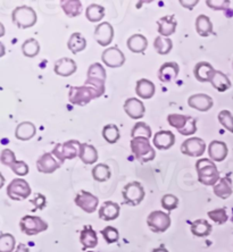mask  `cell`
Here are the masks:
<instances>
[{
  "instance_id": "681fc988",
  "label": "cell",
  "mask_w": 233,
  "mask_h": 252,
  "mask_svg": "<svg viewBox=\"0 0 233 252\" xmlns=\"http://www.w3.org/2000/svg\"><path fill=\"white\" fill-rule=\"evenodd\" d=\"M10 169H12L13 172L18 176H25V175H28L29 172H30V168H29L28 164L23 160H17L12 166V167H10Z\"/></svg>"
},
{
  "instance_id": "9f6ffc18",
  "label": "cell",
  "mask_w": 233,
  "mask_h": 252,
  "mask_svg": "<svg viewBox=\"0 0 233 252\" xmlns=\"http://www.w3.org/2000/svg\"><path fill=\"white\" fill-rule=\"evenodd\" d=\"M87 252H95V251H91V250H90V251H87Z\"/></svg>"
},
{
  "instance_id": "cb8c5ba5",
  "label": "cell",
  "mask_w": 233,
  "mask_h": 252,
  "mask_svg": "<svg viewBox=\"0 0 233 252\" xmlns=\"http://www.w3.org/2000/svg\"><path fill=\"white\" fill-rule=\"evenodd\" d=\"M80 243L82 244V250L94 249L98 246V236L97 233L90 225L84 226L80 233Z\"/></svg>"
},
{
  "instance_id": "bcb514c9",
  "label": "cell",
  "mask_w": 233,
  "mask_h": 252,
  "mask_svg": "<svg viewBox=\"0 0 233 252\" xmlns=\"http://www.w3.org/2000/svg\"><path fill=\"white\" fill-rule=\"evenodd\" d=\"M219 122L220 124L223 126L225 129H228L229 132L233 133V115L229 110H222L219 113Z\"/></svg>"
},
{
  "instance_id": "44dd1931",
  "label": "cell",
  "mask_w": 233,
  "mask_h": 252,
  "mask_svg": "<svg viewBox=\"0 0 233 252\" xmlns=\"http://www.w3.org/2000/svg\"><path fill=\"white\" fill-rule=\"evenodd\" d=\"M188 105L191 108L199 110V112H208L213 107L214 102L210 95L205 94H197L189 97V99H188Z\"/></svg>"
},
{
  "instance_id": "277c9868",
  "label": "cell",
  "mask_w": 233,
  "mask_h": 252,
  "mask_svg": "<svg viewBox=\"0 0 233 252\" xmlns=\"http://www.w3.org/2000/svg\"><path fill=\"white\" fill-rule=\"evenodd\" d=\"M12 20L18 29H29L34 27L38 21V16L32 7L18 6L13 10Z\"/></svg>"
},
{
  "instance_id": "8d00e7d4",
  "label": "cell",
  "mask_w": 233,
  "mask_h": 252,
  "mask_svg": "<svg viewBox=\"0 0 233 252\" xmlns=\"http://www.w3.org/2000/svg\"><path fill=\"white\" fill-rule=\"evenodd\" d=\"M86 16L89 22L91 23H97L100 22L103 17H105V7L97 3H91L87 7L86 10Z\"/></svg>"
},
{
  "instance_id": "c3c4849f",
  "label": "cell",
  "mask_w": 233,
  "mask_h": 252,
  "mask_svg": "<svg viewBox=\"0 0 233 252\" xmlns=\"http://www.w3.org/2000/svg\"><path fill=\"white\" fill-rule=\"evenodd\" d=\"M0 160H1V164L5 166H8V167H12V166L16 162V157H15V154L10 149H3L1 151V156H0Z\"/></svg>"
},
{
  "instance_id": "30bf717a",
  "label": "cell",
  "mask_w": 233,
  "mask_h": 252,
  "mask_svg": "<svg viewBox=\"0 0 233 252\" xmlns=\"http://www.w3.org/2000/svg\"><path fill=\"white\" fill-rule=\"evenodd\" d=\"M31 192V187L28 181L23 179H14L7 187V195L15 201H22V200L28 199Z\"/></svg>"
},
{
  "instance_id": "f1b7e54d",
  "label": "cell",
  "mask_w": 233,
  "mask_h": 252,
  "mask_svg": "<svg viewBox=\"0 0 233 252\" xmlns=\"http://www.w3.org/2000/svg\"><path fill=\"white\" fill-rule=\"evenodd\" d=\"M209 83L213 85V88L219 92H225L231 88V81L228 75H225L221 70H215L213 76L210 77Z\"/></svg>"
},
{
  "instance_id": "7402d4cb",
  "label": "cell",
  "mask_w": 233,
  "mask_h": 252,
  "mask_svg": "<svg viewBox=\"0 0 233 252\" xmlns=\"http://www.w3.org/2000/svg\"><path fill=\"white\" fill-rule=\"evenodd\" d=\"M76 69H77L76 63L74 62L73 59L67 58V57L58 59L54 65V72L56 73L57 75L64 76V77H68L73 75V74L76 72Z\"/></svg>"
},
{
  "instance_id": "db71d44e",
  "label": "cell",
  "mask_w": 233,
  "mask_h": 252,
  "mask_svg": "<svg viewBox=\"0 0 233 252\" xmlns=\"http://www.w3.org/2000/svg\"><path fill=\"white\" fill-rule=\"evenodd\" d=\"M15 252H30V250L28 249V247L25 246L23 243H20L18 244V247L16 248V251Z\"/></svg>"
},
{
  "instance_id": "3957f363",
  "label": "cell",
  "mask_w": 233,
  "mask_h": 252,
  "mask_svg": "<svg viewBox=\"0 0 233 252\" xmlns=\"http://www.w3.org/2000/svg\"><path fill=\"white\" fill-rule=\"evenodd\" d=\"M167 122L182 135H192L197 132V121L191 116L171 114L167 116Z\"/></svg>"
},
{
  "instance_id": "11a10c76",
  "label": "cell",
  "mask_w": 233,
  "mask_h": 252,
  "mask_svg": "<svg viewBox=\"0 0 233 252\" xmlns=\"http://www.w3.org/2000/svg\"><path fill=\"white\" fill-rule=\"evenodd\" d=\"M151 252H168V250L166 249V248L161 247V248H156V249H154Z\"/></svg>"
},
{
  "instance_id": "7dc6e473",
  "label": "cell",
  "mask_w": 233,
  "mask_h": 252,
  "mask_svg": "<svg viewBox=\"0 0 233 252\" xmlns=\"http://www.w3.org/2000/svg\"><path fill=\"white\" fill-rule=\"evenodd\" d=\"M161 203H162V207L165 210L172 211V210L177 208V205H179V199H177V196L174 194H165V195H163Z\"/></svg>"
},
{
  "instance_id": "d6a6232c",
  "label": "cell",
  "mask_w": 233,
  "mask_h": 252,
  "mask_svg": "<svg viewBox=\"0 0 233 252\" xmlns=\"http://www.w3.org/2000/svg\"><path fill=\"white\" fill-rule=\"evenodd\" d=\"M190 231L197 238H206L212 233L213 226L206 220H197L191 223Z\"/></svg>"
},
{
  "instance_id": "e575fe53",
  "label": "cell",
  "mask_w": 233,
  "mask_h": 252,
  "mask_svg": "<svg viewBox=\"0 0 233 252\" xmlns=\"http://www.w3.org/2000/svg\"><path fill=\"white\" fill-rule=\"evenodd\" d=\"M67 47L73 54H79V53H81V51H83L84 49H86L87 40L82 34H81V33L75 32V33H73L71 36H69Z\"/></svg>"
},
{
  "instance_id": "9c48e42d",
  "label": "cell",
  "mask_w": 233,
  "mask_h": 252,
  "mask_svg": "<svg viewBox=\"0 0 233 252\" xmlns=\"http://www.w3.org/2000/svg\"><path fill=\"white\" fill-rule=\"evenodd\" d=\"M171 223L172 220L169 214L164 213L162 210H155L147 217V225L149 226L151 232L156 233V234L167 231L169 226H171Z\"/></svg>"
},
{
  "instance_id": "f6af8a7d",
  "label": "cell",
  "mask_w": 233,
  "mask_h": 252,
  "mask_svg": "<svg viewBox=\"0 0 233 252\" xmlns=\"http://www.w3.org/2000/svg\"><path fill=\"white\" fill-rule=\"evenodd\" d=\"M100 233L102 238L105 239V241L108 244L115 243L120 239V232H118L117 228L113 227V226H106Z\"/></svg>"
},
{
  "instance_id": "52a82bcc",
  "label": "cell",
  "mask_w": 233,
  "mask_h": 252,
  "mask_svg": "<svg viewBox=\"0 0 233 252\" xmlns=\"http://www.w3.org/2000/svg\"><path fill=\"white\" fill-rule=\"evenodd\" d=\"M20 228L25 235L32 236L40 234L48 229L47 221H44L41 217L39 216H30L25 215L21 218L20 220Z\"/></svg>"
},
{
  "instance_id": "ab89813d",
  "label": "cell",
  "mask_w": 233,
  "mask_h": 252,
  "mask_svg": "<svg viewBox=\"0 0 233 252\" xmlns=\"http://www.w3.org/2000/svg\"><path fill=\"white\" fill-rule=\"evenodd\" d=\"M22 53H23L25 57H29V58H33V57L38 56L40 53L39 42L33 38L25 40L23 44H22Z\"/></svg>"
},
{
  "instance_id": "d4e9b609",
  "label": "cell",
  "mask_w": 233,
  "mask_h": 252,
  "mask_svg": "<svg viewBox=\"0 0 233 252\" xmlns=\"http://www.w3.org/2000/svg\"><path fill=\"white\" fill-rule=\"evenodd\" d=\"M158 25V33L162 36H165V38H168L169 35H172L173 33L175 32L177 22L175 20L174 15H167V16H164L160 18L157 21Z\"/></svg>"
},
{
  "instance_id": "836d02e7",
  "label": "cell",
  "mask_w": 233,
  "mask_h": 252,
  "mask_svg": "<svg viewBox=\"0 0 233 252\" xmlns=\"http://www.w3.org/2000/svg\"><path fill=\"white\" fill-rule=\"evenodd\" d=\"M196 31L200 36H208L213 33V24L206 15H199L196 18Z\"/></svg>"
},
{
  "instance_id": "5bb4252c",
  "label": "cell",
  "mask_w": 233,
  "mask_h": 252,
  "mask_svg": "<svg viewBox=\"0 0 233 252\" xmlns=\"http://www.w3.org/2000/svg\"><path fill=\"white\" fill-rule=\"evenodd\" d=\"M101 61L106 66L110 68H117L123 66L125 63V56L121 49L117 47H110L103 51L101 55Z\"/></svg>"
},
{
  "instance_id": "ac0fdd59",
  "label": "cell",
  "mask_w": 233,
  "mask_h": 252,
  "mask_svg": "<svg viewBox=\"0 0 233 252\" xmlns=\"http://www.w3.org/2000/svg\"><path fill=\"white\" fill-rule=\"evenodd\" d=\"M175 135L171 131H160L154 135L153 144L158 150H168L174 146Z\"/></svg>"
},
{
  "instance_id": "816d5d0a",
  "label": "cell",
  "mask_w": 233,
  "mask_h": 252,
  "mask_svg": "<svg viewBox=\"0 0 233 252\" xmlns=\"http://www.w3.org/2000/svg\"><path fill=\"white\" fill-rule=\"evenodd\" d=\"M30 202H31L32 205L34 206L36 209L41 210V209H43L44 207H46V205H47V199H46V196H44L43 194H41V193H36L34 198L30 200Z\"/></svg>"
},
{
  "instance_id": "83f0119b",
  "label": "cell",
  "mask_w": 233,
  "mask_h": 252,
  "mask_svg": "<svg viewBox=\"0 0 233 252\" xmlns=\"http://www.w3.org/2000/svg\"><path fill=\"white\" fill-rule=\"evenodd\" d=\"M79 157L86 165H92L98 161V151L94 146L88 143H81Z\"/></svg>"
},
{
  "instance_id": "4316f807",
  "label": "cell",
  "mask_w": 233,
  "mask_h": 252,
  "mask_svg": "<svg viewBox=\"0 0 233 252\" xmlns=\"http://www.w3.org/2000/svg\"><path fill=\"white\" fill-rule=\"evenodd\" d=\"M215 69L207 62H200L196 64L194 68V75L199 82H209Z\"/></svg>"
},
{
  "instance_id": "b9f144b4",
  "label": "cell",
  "mask_w": 233,
  "mask_h": 252,
  "mask_svg": "<svg viewBox=\"0 0 233 252\" xmlns=\"http://www.w3.org/2000/svg\"><path fill=\"white\" fill-rule=\"evenodd\" d=\"M151 134H153V133H151L150 126L146 123H143V122H139V123H136L134 126H133L131 131V136L133 139L134 138L150 139Z\"/></svg>"
},
{
  "instance_id": "f5cc1de1",
  "label": "cell",
  "mask_w": 233,
  "mask_h": 252,
  "mask_svg": "<svg viewBox=\"0 0 233 252\" xmlns=\"http://www.w3.org/2000/svg\"><path fill=\"white\" fill-rule=\"evenodd\" d=\"M181 5L186 7L187 9H194V7L198 3V0H194V1H188V0H181Z\"/></svg>"
},
{
  "instance_id": "f546056e",
  "label": "cell",
  "mask_w": 233,
  "mask_h": 252,
  "mask_svg": "<svg viewBox=\"0 0 233 252\" xmlns=\"http://www.w3.org/2000/svg\"><path fill=\"white\" fill-rule=\"evenodd\" d=\"M127 46L131 53L142 54L148 47V40L142 34H133L128 39Z\"/></svg>"
},
{
  "instance_id": "7bdbcfd3",
  "label": "cell",
  "mask_w": 233,
  "mask_h": 252,
  "mask_svg": "<svg viewBox=\"0 0 233 252\" xmlns=\"http://www.w3.org/2000/svg\"><path fill=\"white\" fill-rule=\"evenodd\" d=\"M16 246L15 238L9 233H2L0 236V252H13Z\"/></svg>"
},
{
  "instance_id": "ffe728a7",
  "label": "cell",
  "mask_w": 233,
  "mask_h": 252,
  "mask_svg": "<svg viewBox=\"0 0 233 252\" xmlns=\"http://www.w3.org/2000/svg\"><path fill=\"white\" fill-rule=\"evenodd\" d=\"M124 112L130 116L132 120H140L146 113L145 105L141 100L136 98H129L124 102Z\"/></svg>"
},
{
  "instance_id": "4dcf8cb0",
  "label": "cell",
  "mask_w": 233,
  "mask_h": 252,
  "mask_svg": "<svg viewBox=\"0 0 233 252\" xmlns=\"http://www.w3.org/2000/svg\"><path fill=\"white\" fill-rule=\"evenodd\" d=\"M36 133L35 125L31 122H23V123L18 124L16 129H15V136L17 140L28 141L31 140Z\"/></svg>"
},
{
  "instance_id": "f907efd6",
  "label": "cell",
  "mask_w": 233,
  "mask_h": 252,
  "mask_svg": "<svg viewBox=\"0 0 233 252\" xmlns=\"http://www.w3.org/2000/svg\"><path fill=\"white\" fill-rule=\"evenodd\" d=\"M207 6L210 7V8L214 10H224L227 9L229 5H230V1L228 0H221V1H216V0H208L206 1Z\"/></svg>"
},
{
  "instance_id": "60d3db41",
  "label": "cell",
  "mask_w": 233,
  "mask_h": 252,
  "mask_svg": "<svg viewBox=\"0 0 233 252\" xmlns=\"http://www.w3.org/2000/svg\"><path fill=\"white\" fill-rule=\"evenodd\" d=\"M102 138L110 144L116 143L121 138L120 129L115 124L105 125L102 128Z\"/></svg>"
},
{
  "instance_id": "603a6c76",
  "label": "cell",
  "mask_w": 233,
  "mask_h": 252,
  "mask_svg": "<svg viewBox=\"0 0 233 252\" xmlns=\"http://www.w3.org/2000/svg\"><path fill=\"white\" fill-rule=\"evenodd\" d=\"M121 213V208L118 203L114 201H105L99 208L98 215L99 218L105 221H112L118 218Z\"/></svg>"
},
{
  "instance_id": "d6986e66",
  "label": "cell",
  "mask_w": 233,
  "mask_h": 252,
  "mask_svg": "<svg viewBox=\"0 0 233 252\" xmlns=\"http://www.w3.org/2000/svg\"><path fill=\"white\" fill-rule=\"evenodd\" d=\"M228 146L223 141L214 140L208 146V156L214 162H221L228 157Z\"/></svg>"
},
{
  "instance_id": "1f68e13d",
  "label": "cell",
  "mask_w": 233,
  "mask_h": 252,
  "mask_svg": "<svg viewBox=\"0 0 233 252\" xmlns=\"http://www.w3.org/2000/svg\"><path fill=\"white\" fill-rule=\"evenodd\" d=\"M213 190H214V194L219 196L221 199L225 200L230 198L233 192L231 179H229V177H222V179L219 181V183L214 185Z\"/></svg>"
},
{
  "instance_id": "6da1fadb",
  "label": "cell",
  "mask_w": 233,
  "mask_h": 252,
  "mask_svg": "<svg viewBox=\"0 0 233 252\" xmlns=\"http://www.w3.org/2000/svg\"><path fill=\"white\" fill-rule=\"evenodd\" d=\"M103 94H105V90L102 89L84 82L82 87H72L69 89L68 100L73 105L84 106L91 100L101 97Z\"/></svg>"
},
{
  "instance_id": "7c38bea8",
  "label": "cell",
  "mask_w": 233,
  "mask_h": 252,
  "mask_svg": "<svg viewBox=\"0 0 233 252\" xmlns=\"http://www.w3.org/2000/svg\"><path fill=\"white\" fill-rule=\"evenodd\" d=\"M205 150V141L200 138H197V136L188 139L181 144V153L186 156H189V157H200V156L204 155Z\"/></svg>"
},
{
  "instance_id": "8fae6325",
  "label": "cell",
  "mask_w": 233,
  "mask_h": 252,
  "mask_svg": "<svg viewBox=\"0 0 233 252\" xmlns=\"http://www.w3.org/2000/svg\"><path fill=\"white\" fill-rule=\"evenodd\" d=\"M74 202L83 211H86L88 214H92L98 208L99 199L95 194L90 193V192L82 190L76 194Z\"/></svg>"
},
{
  "instance_id": "4fadbf2b",
  "label": "cell",
  "mask_w": 233,
  "mask_h": 252,
  "mask_svg": "<svg viewBox=\"0 0 233 252\" xmlns=\"http://www.w3.org/2000/svg\"><path fill=\"white\" fill-rule=\"evenodd\" d=\"M105 82H106V70L103 66L99 63H95L89 66L88 68V77L86 83L92 84L95 87L105 90Z\"/></svg>"
},
{
  "instance_id": "8992f818",
  "label": "cell",
  "mask_w": 233,
  "mask_h": 252,
  "mask_svg": "<svg viewBox=\"0 0 233 252\" xmlns=\"http://www.w3.org/2000/svg\"><path fill=\"white\" fill-rule=\"evenodd\" d=\"M81 143L77 140H69L64 143H57L51 151L57 160L64 162L66 160H71V159L76 158L80 154Z\"/></svg>"
},
{
  "instance_id": "7a4b0ae2",
  "label": "cell",
  "mask_w": 233,
  "mask_h": 252,
  "mask_svg": "<svg viewBox=\"0 0 233 252\" xmlns=\"http://www.w3.org/2000/svg\"><path fill=\"white\" fill-rule=\"evenodd\" d=\"M196 170L198 174V181L207 187H214L219 183L220 173L216 164L212 159L202 158L196 162Z\"/></svg>"
},
{
  "instance_id": "ba28073f",
  "label": "cell",
  "mask_w": 233,
  "mask_h": 252,
  "mask_svg": "<svg viewBox=\"0 0 233 252\" xmlns=\"http://www.w3.org/2000/svg\"><path fill=\"white\" fill-rule=\"evenodd\" d=\"M122 195H123L124 202L127 205L135 207L140 205L142 200L145 199L146 192L141 183L134 181V182H130L125 185L123 191H122Z\"/></svg>"
},
{
  "instance_id": "2e32d148",
  "label": "cell",
  "mask_w": 233,
  "mask_h": 252,
  "mask_svg": "<svg viewBox=\"0 0 233 252\" xmlns=\"http://www.w3.org/2000/svg\"><path fill=\"white\" fill-rule=\"evenodd\" d=\"M95 39L101 47H106L113 41L114 29L108 22H102L95 30Z\"/></svg>"
},
{
  "instance_id": "5b68a950",
  "label": "cell",
  "mask_w": 233,
  "mask_h": 252,
  "mask_svg": "<svg viewBox=\"0 0 233 252\" xmlns=\"http://www.w3.org/2000/svg\"><path fill=\"white\" fill-rule=\"evenodd\" d=\"M131 150L136 160L140 162H148L154 160L156 157L155 149L147 138H134L131 141Z\"/></svg>"
},
{
  "instance_id": "e0dca14e",
  "label": "cell",
  "mask_w": 233,
  "mask_h": 252,
  "mask_svg": "<svg viewBox=\"0 0 233 252\" xmlns=\"http://www.w3.org/2000/svg\"><path fill=\"white\" fill-rule=\"evenodd\" d=\"M180 73V66L175 62H166L158 70V79L163 83H169L174 81Z\"/></svg>"
},
{
  "instance_id": "6f0895ef",
  "label": "cell",
  "mask_w": 233,
  "mask_h": 252,
  "mask_svg": "<svg viewBox=\"0 0 233 252\" xmlns=\"http://www.w3.org/2000/svg\"><path fill=\"white\" fill-rule=\"evenodd\" d=\"M232 66H233V65H232Z\"/></svg>"
},
{
  "instance_id": "f35d334b",
  "label": "cell",
  "mask_w": 233,
  "mask_h": 252,
  "mask_svg": "<svg viewBox=\"0 0 233 252\" xmlns=\"http://www.w3.org/2000/svg\"><path fill=\"white\" fill-rule=\"evenodd\" d=\"M112 173L108 165L106 164H98L92 168V177L97 182H106L107 180L110 179Z\"/></svg>"
},
{
  "instance_id": "d590c367",
  "label": "cell",
  "mask_w": 233,
  "mask_h": 252,
  "mask_svg": "<svg viewBox=\"0 0 233 252\" xmlns=\"http://www.w3.org/2000/svg\"><path fill=\"white\" fill-rule=\"evenodd\" d=\"M61 6L68 17H76L82 12V2L79 0H64L61 1Z\"/></svg>"
},
{
  "instance_id": "484cf974",
  "label": "cell",
  "mask_w": 233,
  "mask_h": 252,
  "mask_svg": "<svg viewBox=\"0 0 233 252\" xmlns=\"http://www.w3.org/2000/svg\"><path fill=\"white\" fill-rule=\"evenodd\" d=\"M156 92V87L151 82L150 80L140 79L135 85V94L139 98L142 99H150L155 95Z\"/></svg>"
},
{
  "instance_id": "74e56055",
  "label": "cell",
  "mask_w": 233,
  "mask_h": 252,
  "mask_svg": "<svg viewBox=\"0 0 233 252\" xmlns=\"http://www.w3.org/2000/svg\"><path fill=\"white\" fill-rule=\"evenodd\" d=\"M154 48L157 54L167 55L171 53L173 48V42L169 38H165V36L160 35L154 40Z\"/></svg>"
},
{
  "instance_id": "9a60e30c",
  "label": "cell",
  "mask_w": 233,
  "mask_h": 252,
  "mask_svg": "<svg viewBox=\"0 0 233 252\" xmlns=\"http://www.w3.org/2000/svg\"><path fill=\"white\" fill-rule=\"evenodd\" d=\"M61 167V162L51 153L43 154L36 160V169L42 174H51Z\"/></svg>"
},
{
  "instance_id": "ee69618b",
  "label": "cell",
  "mask_w": 233,
  "mask_h": 252,
  "mask_svg": "<svg viewBox=\"0 0 233 252\" xmlns=\"http://www.w3.org/2000/svg\"><path fill=\"white\" fill-rule=\"evenodd\" d=\"M207 216H208L209 220H212L214 223L219 225L225 224L229 220L227 209L225 208H217V209L210 210L207 213Z\"/></svg>"
}]
</instances>
